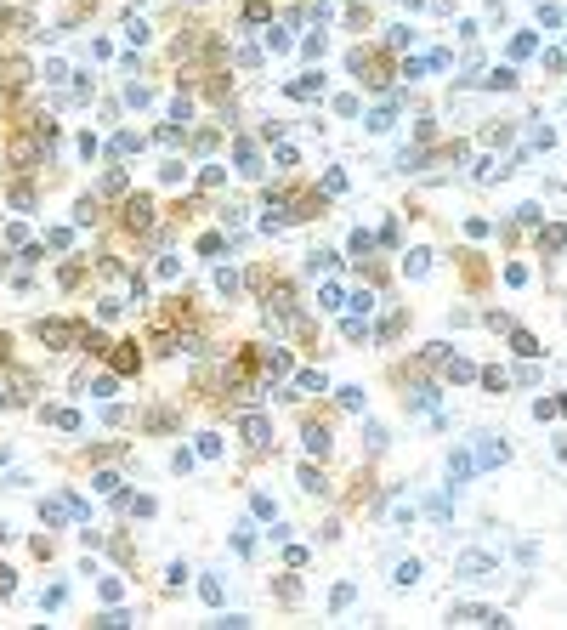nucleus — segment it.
Returning a JSON list of instances; mask_svg holds the SVG:
<instances>
[{
	"label": "nucleus",
	"instance_id": "1",
	"mask_svg": "<svg viewBox=\"0 0 567 630\" xmlns=\"http://www.w3.org/2000/svg\"><path fill=\"white\" fill-rule=\"evenodd\" d=\"M471 454H476V466H505V460H511V443L505 437H494V432H483V437H471Z\"/></svg>",
	"mask_w": 567,
	"mask_h": 630
},
{
	"label": "nucleus",
	"instance_id": "2",
	"mask_svg": "<svg viewBox=\"0 0 567 630\" xmlns=\"http://www.w3.org/2000/svg\"><path fill=\"white\" fill-rule=\"evenodd\" d=\"M239 437H244L250 449H267V443H273V426H267V414H255V409H250V414H239Z\"/></svg>",
	"mask_w": 567,
	"mask_h": 630
},
{
	"label": "nucleus",
	"instance_id": "3",
	"mask_svg": "<svg viewBox=\"0 0 567 630\" xmlns=\"http://www.w3.org/2000/svg\"><path fill=\"white\" fill-rule=\"evenodd\" d=\"M488 573H494V557H483V551L460 557V579H488Z\"/></svg>",
	"mask_w": 567,
	"mask_h": 630
},
{
	"label": "nucleus",
	"instance_id": "4",
	"mask_svg": "<svg viewBox=\"0 0 567 630\" xmlns=\"http://www.w3.org/2000/svg\"><path fill=\"white\" fill-rule=\"evenodd\" d=\"M40 341H46V347H68V341H74V329L57 324V318H46V324H40Z\"/></svg>",
	"mask_w": 567,
	"mask_h": 630
},
{
	"label": "nucleus",
	"instance_id": "5",
	"mask_svg": "<svg viewBox=\"0 0 567 630\" xmlns=\"http://www.w3.org/2000/svg\"><path fill=\"white\" fill-rule=\"evenodd\" d=\"M534 52H539V40H534L528 29H522V34H511V57H516V63H528Z\"/></svg>",
	"mask_w": 567,
	"mask_h": 630
},
{
	"label": "nucleus",
	"instance_id": "6",
	"mask_svg": "<svg viewBox=\"0 0 567 630\" xmlns=\"http://www.w3.org/2000/svg\"><path fill=\"white\" fill-rule=\"evenodd\" d=\"M125 222H130V227H148V222H153V199H130Z\"/></svg>",
	"mask_w": 567,
	"mask_h": 630
},
{
	"label": "nucleus",
	"instance_id": "7",
	"mask_svg": "<svg viewBox=\"0 0 567 630\" xmlns=\"http://www.w3.org/2000/svg\"><path fill=\"white\" fill-rule=\"evenodd\" d=\"M403 273H409V278H425V273H431V250H409Z\"/></svg>",
	"mask_w": 567,
	"mask_h": 630
},
{
	"label": "nucleus",
	"instance_id": "8",
	"mask_svg": "<svg viewBox=\"0 0 567 630\" xmlns=\"http://www.w3.org/2000/svg\"><path fill=\"white\" fill-rule=\"evenodd\" d=\"M448 477H454V483L471 477V449H454V454H448Z\"/></svg>",
	"mask_w": 567,
	"mask_h": 630
},
{
	"label": "nucleus",
	"instance_id": "9",
	"mask_svg": "<svg viewBox=\"0 0 567 630\" xmlns=\"http://www.w3.org/2000/svg\"><path fill=\"white\" fill-rule=\"evenodd\" d=\"M312 91H324V74H301V80H289V97H312Z\"/></svg>",
	"mask_w": 567,
	"mask_h": 630
},
{
	"label": "nucleus",
	"instance_id": "10",
	"mask_svg": "<svg viewBox=\"0 0 567 630\" xmlns=\"http://www.w3.org/2000/svg\"><path fill=\"white\" fill-rule=\"evenodd\" d=\"M239 171H244V177H261V159H255V148H250V137L239 142Z\"/></svg>",
	"mask_w": 567,
	"mask_h": 630
},
{
	"label": "nucleus",
	"instance_id": "11",
	"mask_svg": "<svg viewBox=\"0 0 567 630\" xmlns=\"http://www.w3.org/2000/svg\"><path fill=\"white\" fill-rule=\"evenodd\" d=\"M391 119H398V103H380V108L369 114V131H386V125H391Z\"/></svg>",
	"mask_w": 567,
	"mask_h": 630
},
{
	"label": "nucleus",
	"instance_id": "12",
	"mask_svg": "<svg viewBox=\"0 0 567 630\" xmlns=\"http://www.w3.org/2000/svg\"><path fill=\"white\" fill-rule=\"evenodd\" d=\"M239 284H244V273H233V267L216 273V290H222V296H239Z\"/></svg>",
	"mask_w": 567,
	"mask_h": 630
},
{
	"label": "nucleus",
	"instance_id": "13",
	"mask_svg": "<svg viewBox=\"0 0 567 630\" xmlns=\"http://www.w3.org/2000/svg\"><path fill=\"white\" fill-rule=\"evenodd\" d=\"M425 517H431V523H448V494H431V500H425Z\"/></svg>",
	"mask_w": 567,
	"mask_h": 630
},
{
	"label": "nucleus",
	"instance_id": "14",
	"mask_svg": "<svg viewBox=\"0 0 567 630\" xmlns=\"http://www.w3.org/2000/svg\"><path fill=\"white\" fill-rule=\"evenodd\" d=\"M539 244H545V250H561V244H567V227H561V222H550V227L539 233Z\"/></svg>",
	"mask_w": 567,
	"mask_h": 630
},
{
	"label": "nucleus",
	"instance_id": "15",
	"mask_svg": "<svg viewBox=\"0 0 567 630\" xmlns=\"http://www.w3.org/2000/svg\"><path fill=\"white\" fill-rule=\"evenodd\" d=\"M46 420H52V426H68V432H74V426H80V414H74V409H68V403H63V409H46Z\"/></svg>",
	"mask_w": 567,
	"mask_h": 630
},
{
	"label": "nucleus",
	"instance_id": "16",
	"mask_svg": "<svg viewBox=\"0 0 567 630\" xmlns=\"http://www.w3.org/2000/svg\"><path fill=\"white\" fill-rule=\"evenodd\" d=\"M63 602H68V585H52V591H46V597H40V608H46V613H57Z\"/></svg>",
	"mask_w": 567,
	"mask_h": 630
},
{
	"label": "nucleus",
	"instance_id": "17",
	"mask_svg": "<svg viewBox=\"0 0 567 630\" xmlns=\"http://www.w3.org/2000/svg\"><path fill=\"white\" fill-rule=\"evenodd\" d=\"M471 375H476V363H465V358L448 352V381H471Z\"/></svg>",
	"mask_w": 567,
	"mask_h": 630
},
{
	"label": "nucleus",
	"instance_id": "18",
	"mask_svg": "<svg viewBox=\"0 0 567 630\" xmlns=\"http://www.w3.org/2000/svg\"><path fill=\"white\" fill-rule=\"evenodd\" d=\"M103 193H108V199H119V193H125V171H114V165H108V177H103Z\"/></svg>",
	"mask_w": 567,
	"mask_h": 630
},
{
	"label": "nucleus",
	"instance_id": "19",
	"mask_svg": "<svg viewBox=\"0 0 567 630\" xmlns=\"http://www.w3.org/2000/svg\"><path fill=\"white\" fill-rule=\"evenodd\" d=\"M403 324H409V318H403V313H391V318H386V324H380V341H398V335H403Z\"/></svg>",
	"mask_w": 567,
	"mask_h": 630
},
{
	"label": "nucleus",
	"instance_id": "20",
	"mask_svg": "<svg viewBox=\"0 0 567 630\" xmlns=\"http://www.w3.org/2000/svg\"><path fill=\"white\" fill-rule=\"evenodd\" d=\"M289 369H295L289 352H267V375H289Z\"/></svg>",
	"mask_w": 567,
	"mask_h": 630
},
{
	"label": "nucleus",
	"instance_id": "21",
	"mask_svg": "<svg viewBox=\"0 0 567 630\" xmlns=\"http://www.w3.org/2000/svg\"><path fill=\"white\" fill-rule=\"evenodd\" d=\"M307 449H312V454H329V432H324V426H307Z\"/></svg>",
	"mask_w": 567,
	"mask_h": 630
},
{
	"label": "nucleus",
	"instance_id": "22",
	"mask_svg": "<svg viewBox=\"0 0 567 630\" xmlns=\"http://www.w3.org/2000/svg\"><path fill=\"white\" fill-rule=\"evenodd\" d=\"M114 363H119V375H137V347H119Z\"/></svg>",
	"mask_w": 567,
	"mask_h": 630
},
{
	"label": "nucleus",
	"instance_id": "23",
	"mask_svg": "<svg viewBox=\"0 0 567 630\" xmlns=\"http://www.w3.org/2000/svg\"><path fill=\"white\" fill-rule=\"evenodd\" d=\"M233 551H239V557H255V534H250V528L233 534Z\"/></svg>",
	"mask_w": 567,
	"mask_h": 630
},
{
	"label": "nucleus",
	"instance_id": "24",
	"mask_svg": "<svg viewBox=\"0 0 567 630\" xmlns=\"http://www.w3.org/2000/svg\"><path fill=\"white\" fill-rule=\"evenodd\" d=\"M516 381H522V387H539V381H545V369H539V363H522V369H516Z\"/></svg>",
	"mask_w": 567,
	"mask_h": 630
},
{
	"label": "nucleus",
	"instance_id": "25",
	"mask_svg": "<svg viewBox=\"0 0 567 630\" xmlns=\"http://www.w3.org/2000/svg\"><path fill=\"white\" fill-rule=\"evenodd\" d=\"M148 426H153V432H176V414H165V409H153V414H148Z\"/></svg>",
	"mask_w": 567,
	"mask_h": 630
},
{
	"label": "nucleus",
	"instance_id": "26",
	"mask_svg": "<svg viewBox=\"0 0 567 630\" xmlns=\"http://www.w3.org/2000/svg\"><path fill=\"white\" fill-rule=\"evenodd\" d=\"M6 199H12V210H34V193H29V188H23V182H17V188H12V193H6Z\"/></svg>",
	"mask_w": 567,
	"mask_h": 630
},
{
	"label": "nucleus",
	"instance_id": "27",
	"mask_svg": "<svg viewBox=\"0 0 567 630\" xmlns=\"http://www.w3.org/2000/svg\"><path fill=\"white\" fill-rule=\"evenodd\" d=\"M250 23H267V0H250V6H244V29Z\"/></svg>",
	"mask_w": 567,
	"mask_h": 630
},
{
	"label": "nucleus",
	"instance_id": "28",
	"mask_svg": "<svg viewBox=\"0 0 567 630\" xmlns=\"http://www.w3.org/2000/svg\"><path fill=\"white\" fill-rule=\"evenodd\" d=\"M199 597H204V602H210V608H216V602H222V585H216V579H210V573H204V579H199Z\"/></svg>",
	"mask_w": 567,
	"mask_h": 630
},
{
	"label": "nucleus",
	"instance_id": "29",
	"mask_svg": "<svg viewBox=\"0 0 567 630\" xmlns=\"http://www.w3.org/2000/svg\"><path fill=\"white\" fill-rule=\"evenodd\" d=\"M483 387H488V392H505V387H511V375H505V369H488V375H483Z\"/></svg>",
	"mask_w": 567,
	"mask_h": 630
},
{
	"label": "nucleus",
	"instance_id": "30",
	"mask_svg": "<svg viewBox=\"0 0 567 630\" xmlns=\"http://www.w3.org/2000/svg\"><path fill=\"white\" fill-rule=\"evenodd\" d=\"M125 103H130V108H148V103H153V91H148V86H130V91H125Z\"/></svg>",
	"mask_w": 567,
	"mask_h": 630
},
{
	"label": "nucleus",
	"instance_id": "31",
	"mask_svg": "<svg viewBox=\"0 0 567 630\" xmlns=\"http://www.w3.org/2000/svg\"><path fill=\"white\" fill-rule=\"evenodd\" d=\"M261 233H289V216H284V210H273V216L261 222Z\"/></svg>",
	"mask_w": 567,
	"mask_h": 630
},
{
	"label": "nucleus",
	"instance_id": "32",
	"mask_svg": "<svg viewBox=\"0 0 567 630\" xmlns=\"http://www.w3.org/2000/svg\"><path fill=\"white\" fill-rule=\"evenodd\" d=\"M295 483H301V488H312V494H318V488H324V477H318V472H312V466H301V472H295Z\"/></svg>",
	"mask_w": 567,
	"mask_h": 630
},
{
	"label": "nucleus",
	"instance_id": "33",
	"mask_svg": "<svg viewBox=\"0 0 567 630\" xmlns=\"http://www.w3.org/2000/svg\"><path fill=\"white\" fill-rule=\"evenodd\" d=\"M528 142H534L539 153H545V148H556V137H550V125H534V137H528Z\"/></svg>",
	"mask_w": 567,
	"mask_h": 630
},
{
	"label": "nucleus",
	"instance_id": "34",
	"mask_svg": "<svg viewBox=\"0 0 567 630\" xmlns=\"http://www.w3.org/2000/svg\"><path fill=\"white\" fill-rule=\"evenodd\" d=\"M329 267H335V250H318V256L307 262V273H329Z\"/></svg>",
	"mask_w": 567,
	"mask_h": 630
},
{
	"label": "nucleus",
	"instance_id": "35",
	"mask_svg": "<svg viewBox=\"0 0 567 630\" xmlns=\"http://www.w3.org/2000/svg\"><path fill=\"white\" fill-rule=\"evenodd\" d=\"M301 387H307V392H324L329 381H324V375H318V369H301Z\"/></svg>",
	"mask_w": 567,
	"mask_h": 630
},
{
	"label": "nucleus",
	"instance_id": "36",
	"mask_svg": "<svg viewBox=\"0 0 567 630\" xmlns=\"http://www.w3.org/2000/svg\"><path fill=\"white\" fill-rule=\"evenodd\" d=\"M352 597H358V591H352V585H335V597H329V608L340 613V608H346V602H352Z\"/></svg>",
	"mask_w": 567,
	"mask_h": 630
},
{
	"label": "nucleus",
	"instance_id": "37",
	"mask_svg": "<svg viewBox=\"0 0 567 630\" xmlns=\"http://www.w3.org/2000/svg\"><path fill=\"white\" fill-rule=\"evenodd\" d=\"M278 597L284 602H301V579H278Z\"/></svg>",
	"mask_w": 567,
	"mask_h": 630
},
{
	"label": "nucleus",
	"instance_id": "38",
	"mask_svg": "<svg viewBox=\"0 0 567 630\" xmlns=\"http://www.w3.org/2000/svg\"><path fill=\"white\" fill-rule=\"evenodd\" d=\"M114 148H119V153H137V148H142V137H130V131H119V137H114Z\"/></svg>",
	"mask_w": 567,
	"mask_h": 630
},
{
	"label": "nucleus",
	"instance_id": "39",
	"mask_svg": "<svg viewBox=\"0 0 567 630\" xmlns=\"http://www.w3.org/2000/svg\"><path fill=\"white\" fill-rule=\"evenodd\" d=\"M199 454H204V460H216V454H222V437H210V432H204V437H199Z\"/></svg>",
	"mask_w": 567,
	"mask_h": 630
},
{
	"label": "nucleus",
	"instance_id": "40",
	"mask_svg": "<svg viewBox=\"0 0 567 630\" xmlns=\"http://www.w3.org/2000/svg\"><path fill=\"white\" fill-rule=\"evenodd\" d=\"M216 142H222L216 131H199V137H193V148H199V153H216Z\"/></svg>",
	"mask_w": 567,
	"mask_h": 630
},
{
	"label": "nucleus",
	"instance_id": "41",
	"mask_svg": "<svg viewBox=\"0 0 567 630\" xmlns=\"http://www.w3.org/2000/svg\"><path fill=\"white\" fill-rule=\"evenodd\" d=\"M324 193H346V171H329L324 177Z\"/></svg>",
	"mask_w": 567,
	"mask_h": 630
},
{
	"label": "nucleus",
	"instance_id": "42",
	"mask_svg": "<svg viewBox=\"0 0 567 630\" xmlns=\"http://www.w3.org/2000/svg\"><path fill=\"white\" fill-rule=\"evenodd\" d=\"M12 591H17V573H12V568H0V597H12Z\"/></svg>",
	"mask_w": 567,
	"mask_h": 630
},
{
	"label": "nucleus",
	"instance_id": "43",
	"mask_svg": "<svg viewBox=\"0 0 567 630\" xmlns=\"http://www.w3.org/2000/svg\"><path fill=\"white\" fill-rule=\"evenodd\" d=\"M0 409H6V392H0Z\"/></svg>",
	"mask_w": 567,
	"mask_h": 630
},
{
	"label": "nucleus",
	"instance_id": "44",
	"mask_svg": "<svg viewBox=\"0 0 567 630\" xmlns=\"http://www.w3.org/2000/svg\"><path fill=\"white\" fill-rule=\"evenodd\" d=\"M561 52H567V46H561Z\"/></svg>",
	"mask_w": 567,
	"mask_h": 630
}]
</instances>
